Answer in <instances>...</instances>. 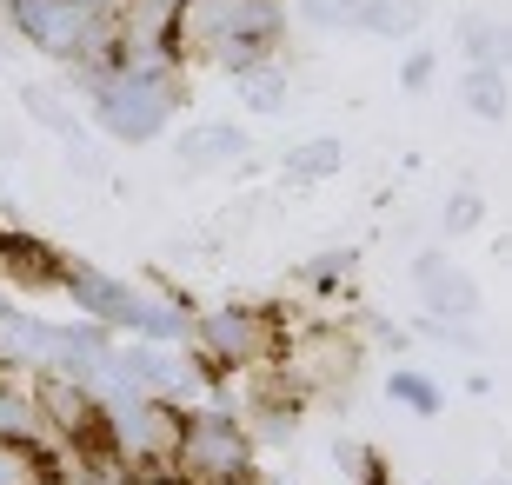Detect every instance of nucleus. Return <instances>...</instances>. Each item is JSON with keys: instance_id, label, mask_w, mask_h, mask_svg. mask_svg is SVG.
<instances>
[{"instance_id": "1", "label": "nucleus", "mask_w": 512, "mask_h": 485, "mask_svg": "<svg viewBox=\"0 0 512 485\" xmlns=\"http://www.w3.org/2000/svg\"><path fill=\"white\" fill-rule=\"evenodd\" d=\"M100 127L114 133V140H153V133L167 127V113H173V87L167 80H153L147 67H120V74L100 80Z\"/></svg>"}, {"instance_id": "2", "label": "nucleus", "mask_w": 512, "mask_h": 485, "mask_svg": "<svg viewBox=\"0 0 512 485\" xmlns=\"http://www.w3.org/2000/svg\"><path fill=\"white\" fill-rule=\"evenodd\" d=\"M247 432L233 426V419H187V432H180V466H187V479H240L247 472Z\"/></svg>"}, {"instance_id": "3", "label": "nucleus", "mask_w": 512, "mask_h": 485, "mask_svg": "<svg viewBox=\"0 0 512 485\" xmlns=\"http://www.w3.org/2000/svg\"><path fill=\"white\" fill-rule=\"evenodd\" d=\"M7 14L47 54H80L94 40V7H80V0H7Z\"/></svg>"}, {"instance_id": "4", "label": "nucleus", "mask_w": 512, "mask_h": 485, "mask_svg": "<svg viewBox=\"0 0 512 485\" xmlns=\"http://www.w3.org/2000/svg\"><path fill=\"white\" fill-rule=\"evenodd\" d=\"M180 432H187V419H180L167 399H133V412H127L133 459H173V452H180Z\"/></svg>"}, {"instance_id": "5", "label": "nucleus", "mask_w": 512, "mask_h": 485, "mask_svg": "<svg viewBox=\"0 0 512 485\" xmlns=\"http://www.w3.org/2000/svg\"><path fill=\"white\" fill-rule=\"evenodd\" d=\"M419 293H426V306H433L439 326H453V319H473L479 313V286L459 273V266H439V253H426L419 260Z\"/></svg>"}, {"instance_id": "6", "label": "nucleus", "mask_w": 512, "mask_h": 485, "mask_svg": "<svg viewBox=\"0 0 512 485\" xmlns=\"http://www.w3.org/2000/svg\"><path fill=\"white\" fill-rule=\"evenodd\" d=\"M200 339H207V353L213 359H260L266 346H273V333H266V319L260 313H240V306H227V313H213L207 326H200Z\"/></svg>"}, {"instance_id": "7", "label": "nucleus", "mask_w": 512, "mask_h": 485, "mask_svg": "<svg viewBox=\"0 0 512 485\" xmlns=\"http://www.w3.org/2000/svg\"><path fill=\"white\" fill-rule=\"evenodd\" d=\"M114 326H133V333H147V339H180V333H187V306L147 299V293H133V286H127V306H120Z\"/></svg>"}, {"instance_id": "8", "label": "nucleus", "mask_w": 512, "mask_h": 485, "mask_svg": "<svg viewBox=\"0 0 512 485\" xmlns=\"http://www.w3.org/2000/svg\"><path fill=\"white\" fill-rule=\"evenodd\" d=\"M240 167L247 160V133L240 127H193L187 140H180V167Z\"/></svg>"}, {"instance_id": "9", "label": "nucleus", "mask_w": 512, "mask_h": 485, "mask_svg": "<svg viewBox=\"0 0 512 485\" xmlns=\"http://www.w3.org/2000/svg\"><path fill=\"white\" fill-rule=\"evenodd\" d=\"M67 293H74L80 306H87V313L100 319V326H114V319H120V306H127V286H120V280H107L100 266H67Z\"/></svg>"}, {"instance_id": "10", "label": "nucleus", "mask_w": 512, "mask_h": 485, "mask_svg": "<svg viewBox=\"0 0 512 485\" xmlns=\"http://www.w3.org/2000/svg\"><path fill=\"white\" fill-rule=\"evenodd\" d=\"M346 167V147L340 140H300V147H286V180H326V173Z\"/></svg>"}, {"instance_id": "11", "label": "nucleus", "mask_w": 512, "mask_h": 485, "mask_svg": "<svg viewBox=\"0 0 512 485\" xmlns=\"http://www.w3.org/2000/svg\"><path fill=\"white\" fill-rule=\"evenodd\" d=\"M360 27L380 40H399L419 27V0H360Z\"/></svg>"}, {"instance_id": "12", "label": "nucleus", "mask_w": 512, "mask_h": 485, "mask_svg": "<svg viewBox=\"0 0 512 485\" xmlns=\"http://www.w3.org/2000/svg\"><path fill=\"white\" fill-rule=\"evenodd\" d=\"M20 107H27V120L47 133H60V140H74V113H67V100L54 94V87H27L20 94Z\"/></svg>"}, {"instance_id": "13", "label": "nucleus", "mask_w": 512, "mask_h": 485, "mask_svg": "<svg viewBox=\"0 0 512 485\" xmlns=\"http://www.w3.org/2000/svg\"><path fill=\"white\" fill-rule=\"evenodd\" d=\"M466 100H473L479 120H506V80H499V67H473V80H466Z\"/></svg>"}, {"instance_id": "14", "label": "nucleus", "mask_w": 512, "mask_h": 485, "mask_svg": "<svg viewBox=\"0 0 512 485\" xmlns=\"http://www.w3.org/2000/svg\"><path fill=\"white\" fill-rule=\"evenodd\" d=\"M0 439H34V406H27V399H20V392H7L0 386Z\"/></svg>"}, {"instance_id": "15", "label": "nucleus", "mask_w": 512, "mask_h": 485, "mask_svg": "<svg viewBox=\"0 0 512 485\" xmlns=\"http://www.w3.org/2000/svg\"><path fill=\"white\" fill-rule=\"evenodd\" d=\"M313 27H360V0H300Z\"/></svg>"}, {"instance_id": "16", "label": "nucleus", "mask_w": 512, "mask_h": 485, "mask_svg": "<svg viewBox=\"0 0 512 485\" xmlns=\"http://www.w3.org/2000/svg\"><path fill=\"white\" fill-rule=\"evenodd\" d=\"M240 94H247L260 113H273V107L286 100V80H280V74H260V67H247V74H240Z\"/></svg>"}, {"instance_id": "17", "label": "nucleus", "mask_w": 512, "mask_h": 485, "mask_svg": "<svg viewBox=\"0 0 512 485\" xmlns=\"http://www.w3.org/2000/svg\"><path fill=\"white\" fill-rule=\"evenodd\" d=\"M386 392H393L399 406H413V412H439V392L426 386L419 373H399V379H386Z\"/></svg>"}, {"instance_id": "18", "label": "nucleus", "mask_w": 512, "mask_h": 485, "mask_svg": "<svg viewBox=\"0 0 512 485\" xmlns=\"http://www.w3.org/2000/svg\"><path fill=\"white\" fill-rule=\"evenodd\" d=\"M479 213H486V206H479V193H453V200H446V233H473Z\"/></svg>"}, {"instance_id": "19", "label": "nucleus", "mask_w": 512, "mask_h": 485, "mask_svg": "<svg viewBox=\"0 0 512 485\" xmlns=\"http://www.w3.org/2000/svg\"><path fill=\"white\" fill-rule=\"evenodd\" d=\"M333 466L366 472V479H373V459H366V446H353V439H333Z\"/></svg>"}, {"instance_id": "20", "label": "nucleus", "mask_w": 512, "mask_h": 485, "mask_svg": "<svg viewBox=\"0 0 512 485\" xmlns=\"http://www.w3.org/2000/svg\"><path fill=\"white\" fill-rule=\"evenodd\" d=\"M340 273H353V253H320L313 260V280H340Z\"/></svg>"}, {"instance_id": "21", "label": "nucleus", "mask_w": 512, "mask_h": 485, "mask_svg": "<svg viewBox=\"0 0 512 485\" xmlns=\"http://www.w3.org/2000/svg\"><path fill=\"white\" fill-rule=\"evenodd\" d=\"M433 60H439V54H419L413 67H406V87H426V80H433Z\"/></svg>"}, {"instance_id": "22", "label": "nucleus", "mask_w": 512, "mask_h": 485, "mask_svg": "<svg viewBox=\"0 0 512 485\" xmlns=\"http://www.w3.org/2000/svg\"><path fill=\"white\" fill-rule=\"evenodd\" d=\"M140 485H187V479H140Z\"/></svg>"}, {"instance_id": "23", "label": "nucleus", "mask_w": 512, "mask_h": 485, "mask_svg": "<svg viewBox=\"0 0 512 485\" xmlns=\"http://www.w3.org/2000/svg\"><path fill=\"white\" fill-rule=\"evenodd\" d=\"M80 7H94V14H100V7H107V0H80Z\"/></svg>"}, {"instance_id": "24", "label": "nucleus", "mask_w": 512, "mask_h": 485, "mask_svg": "<svg viewBox=\"0 0 512 485\" xmlns=\"http://www.w3.org/2000/svg\"><path fill=\"white\" fill-rule=\"evenodd\" d=\"M486 485H506V479H486Z\"/></svg>"}, {"instance_id": "25", "label": "nucleus", "mask_w": 512, "mask_h": 485, "mask_svg": "<svg viewBox=\"0 0 512 485\" xmlns=\"http://www.w3.org/2000/svg\"><path fill=\"white\" fill-rule=\"evenodd\" d=\"M0 313H7V299H0Z\"/></svg>"}]
</instances>
